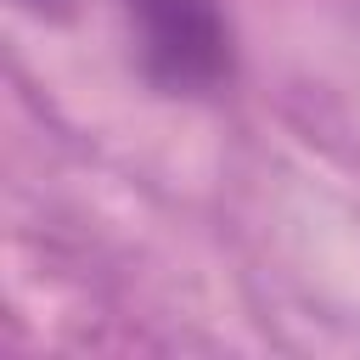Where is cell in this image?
<instances>
[{
    "label": "cell",
    "mask_w": 360,
    "mask_h": 360,
    "mask_svg": "<svg viewBox=\"0 0 360 360\" xmlns=\"http://www.w3.org/2000/svg\"><path fill=\"white\" fill-rule=\"evenodd\" d=\"M135 68L158 96L197 101L231 84L236 73V28L219 0H118Z\"/></svg>",
    "instance_id": "cell-1"
},
{
    "label": "cell",
    "mask_w": 360,
    "mask_h": 360,
    "mask_svg": "<svg viewBox=\"0 0 360 360\" xmlns=\"http://www.w3.org/2000/svg\"><path fill=\"white\" fill-rule=\"evenodd\" d=\"M22 11H34V17H62L68 11V0H17Z\"/></svg>",
    "instance_id": "cell-2"
}]
</instances>
